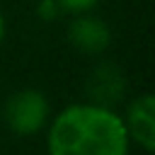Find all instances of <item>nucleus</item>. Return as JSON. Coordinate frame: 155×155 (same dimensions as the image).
<instances>
[{
	"mask_svg": "<svg viewBox=\"0 0 155 155\" xmlns=\"http://www.w3.org/2000/svg\"><path fill=\"white\" fill-rule=\"evenodd\" d=\"M48 155H128L124 119L99 104H70L48 128Z\"/></svg>",
	"mask_w": 155,
	"mask_h": 155,
	"instance_id": "f257e3e1",
	"label": "nucleus"
},
{
	"mask_svg": "<svg viewBox=\"0 0 155 155\" xmlns=\"http://www.w3.org/2000/svg\"><path fill=\"white\" fill-rule=\"evenodd\" d=\"M5 124L17 136L36 133L48 119V102L39 90H19L7 97L2 109Z\"/></svg>",
	"mask_w": 155,
	"mask_h": 155,
	"instance_id": "f03ea898",
	"label": "nucleus"
},
{
	"mask_svg": "<svg viewBox=\"0 0 155 155\" xmlns=\"http://www.w3.org/2000/svg\"><path fill=\"white\" fill-rule=\"evenodd\" d=\"M56 5L68 10V12H85V10L94 7L97 0H56Z\"/></svg>",
	"mask_w": 155,
	"mask_h": 155,
	"instance_id": "39448f33",
	"label": "nucleus"
},
{
	"mask_svg": "<svg viewBox=\"0 0 155 155\" xmlns=\"http://www.w3.org/2000/svg\"><path fill=\"white\" fill-rule=\"evenodd\" d=\"M128 138H133L143 150L155 148V124H153V94H140L128 104L126 121H124Z\"/></svg>",
	"mask_w": 155,
	"mask_h": 155,
	"instance_id": "7ed1b4c3",
	"label": "nucleus"
},
{
	"mask_svg": "<svg viewBox=\"0 0 155 155\" xmlns=\"http://www.w3.org/2000/svg\"><path fill=\"white\" fill-rule=\"evenodd\" d=\"M68 39L73 46H78L87 53H99L109 46V29L104 22H99L94 17H82L70 24Z\"/></svg>",
	"mask_w": 155,
	"mask_h": 155,
	"instance_id": "20e7f679",
	"label": "nucleus"
},
{
	"mask_svg": "<svg viewBox=\"0 0 155 155\" xmlns=\"http://www.w3.org/2000/svg\"><path fill=\"white\" fill-rule=\"evenodd\" d=\"M2 36H5V19H2V12H0V41H2Z\"/></svg>",
	"mask_w": 155,
	"mask_h": 155,
	"instance_id": "423d86ee",
	"label": "nucleus"
}]
</instances>
